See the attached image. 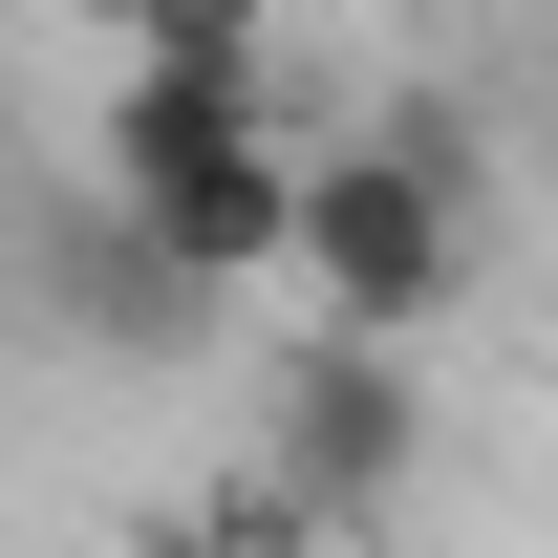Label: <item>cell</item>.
<instances>
[{
  "instance_id": "obj_1",
  "label": "cell",
  "mask_w": 558,
  "mask_h": 558,
  "mask_svg": "<svg viewBox=\"0 0 558 558\" xmlns=\"http://www.w3.org/2000/svg\"><path fill=\"white\" fill-rule=\"evenodd\" d=\"M86 194L130 215V236L194 279V301H258V279H301V194H323V150L279 130L258 22H150L130 65H108Z\"/></svg>"
},
{
  "instance_id": "obj_2",
  "label": "cell",
  "mask_w": 558,
  "mask_h": 558,
  "mask_svg": "<svg viewBox=\"0 0 558 558\" xmlns=\"http://www.w3.org/2000/svg\"><path fill=\"white\" fill-rule=\"evenodd\" d=\"M451 279H473V150H451V108L323 130V194H301V301H323V344H429Z\"/></svg>"
},
{
  "instance_id": "obj_3",
  "label": "cell",
  "mask_w": 558,
  "mask_h": 558,
  "mask_svg": "<svg viewBox=\"0 0 558 558\" xmlns=\"http://www.w3.org/2000/svg\"><path fill=\"white\" fill-rule=\"evenodd\" d=\"M409 451H429V387H409V344H279V429H258V473L344 537V515H387L409 494Z\"/></svg>"
},
{
  "instance_id": "obj_4",
  "label": "cell",
  "mask_w": 558,
  "mask_h": 558,
  "mask_svg": "<svg viewBox=\"0 0 558 558\" xmlns=\"http://www.w3.org/2000/svg\"><path fill=\"white\" fill-rule=\"evenodd\" d=\"M44 323H65V344H194L215 301H194V279H172V258L130 236V215H108V194L65 172V194H44Z\"/></svg>"
}]
</instances>
